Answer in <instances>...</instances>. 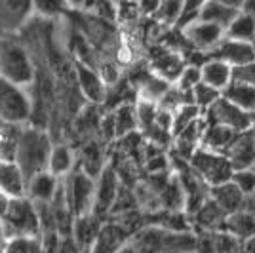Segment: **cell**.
Here are the masks:
<instances>
[{
    "label": "cell",
    "instance_id": "cell-10",
    "mask_svg": "<svg viewBox=\"0 0 255 253\" xmlns=\"http://www.w3.org/2000/svg\"><path fill=\"white\" fill-rule=\"evenodd\" d=\"M118 196V177L117 171L107 166L101 169L99 179L96 181V194H94V206H92V213L96 217H103L109 211L113 210L115 202Z\"/></svg>",
    "mask_w": 255,
    "mask_h": 253
},
{
    "label": "cell",
    "instance_id": "cell-23",
    "mask_svg": "<svg viewBox=\"0 0 255 253\" xmlns=\"http://www.w3.org/2000/svg\"><path fill=\"white\" fill-rule=\"evenodd\" d=\"M200 74H202L204 84L212 86L221 92L225 86L231 82V65L219 61V59H206L200 65Z\"/></svg>",
    "mask_w": 255,
    "mask_h": 253
},
{
    "label": "cell",
    "instance_id": "cell-26",
    "mask_svg": "<svg viewBox=\"0 0 255 253\" xmlns=\"http://www.w3.org/2000/svg\"><path fill=\"white\" fill-rule=\"evenodd\" d=\"M75 158L69 147H52L50 160H48V171L53 173L55 177H65L69 171H73Z\"/></svg>",
    "mask_w": 255,
    "mask_h": 253
},
{
    "label": "cell",
    "instance_id": "cell-8",
    "mask_svg": "<svg viewBox=\"0 0 255 253\" xmlns=\"http://www.w3.org/2000/svg\"><path fill=\"white\" fill-rule=\"evenodd\" d=\"M202 120L206 124H219L234 129V131H246L254 126L252 113H246L240 107L233 105L225 97H219L212 107H208L202 113Z\"/></svg>",
    "mask_w": 255,
    "mask_h": 253
},
{
    "label": "cell",
    "instance_id": "cell-27",
    "mask_svg": "<svg viewBox=\"0 0 255 253\" xmlns=\"http://www.w3.org/2000/svg\"><path fill=\"white\" fill-rule=\"evenodd\" d=\"M200 116H202V111L196 105H191V103H185L179 109H175L171 113V135L179 133L181 129H185L191 122H194Z\"/></svg>",
    "mask_w": 255,
    "mask_h": 253
},
{
    "label": "cell",
    "instance_id": "cell-41",
    "mask_svg": "<svg viewBox=\"0 0 255 253\" xmlns=\"http://www.w3.org/2000/svg\"><path fill=\"white\" fill-rule=\"evenodd\" d=\"M242 246H244V253H255V236H252L250 240H246Z\"/></svg>",
    "mask_w": 255,
    "mask_h": 253
},
{
    "label": "cell",
    "instance_id": "cell-7",
    "mask_svg": "<svg viewBox=\"0 0 255 253\" xmlns=\"http://www.w3.org/2000/svg\"><path fill=\"white\" fill-rule=\"evenodd\" d=\"M31 97L21 86L0 78V120L19 126L31 120Z\"/></svg>",
    "mask_w": 255,
    "mask_h": 253
},
{
    "label": "cell",
    "instance_id": "cell-9",
    "mask_svg": "<svg viewBox=\"0 0 255 253\" xmlns=\"http://www.w3.org/2000/svg\"><path fill=\"white\" fill-rule=\"evenodd\" d=\"M32 13V0H0V40L21 31Z\"/></svg>",
    "mask_w": 255,
    "mask_h": 253
},
{
    "label": "cell",
    "instance_id": "cell-18",
    "mask_svg": "<svg viewBox=\"0 0 255 253\" xmlns=\"http://www.w3.org/2000/svg\"><path fill=\"white\" fill-rule=\"evenodd\" d=\"M221 231L229 232L238 242L244 244L246 240L255 236V215H252L250 211L246 210L234 211V213L225 217Z\"/></svg>",
    "mask_w": 255,
    "mask_h": 253
},
{
    "label": "cell",
    "instance_id": "cell-12",
    "mask_svg": "<svg viewBox=\"0 0 255 253\" xmlns=\"http://www.w3.org/2000/svg\"><path fill=\"white\" fill-rule=\"evenodd\" d=\"M204 59H219V61L229 63L231 67H236V65H244V63H250V61H255V53L250 42L223 38L213 50L204 53Z\"/></svg>",
    "mask_w": 255,
    "mask_h": 253
},
{
    "label": "cell",
    "instance_id": "cell-31",
    "mask_svg": "<svg viewBox=\"0 0 255 253\" xmlns=\"http://www.w3.org/2000/svg\"><path fill=\"white\" fill-rule=\"evenodd\" d=\"M32 10L44 17H59L71 10V4L67 0H32Z\"/></svg>",
    "mask_w": 255,
    "mask_h": 253
},
{
    "label": "cell",
    "instance_id": "cell-43",
    "mask_svg": "<svg viewBox=\"0 0 255 253\" xmlns=\"http://www.w3.org/2000/svg\"><path fill=\"white\" fill-rule=\"evenodd\" d=\"M8 242L6 234H4V229H2V223H0V253H4V246Z\"/></svg>",
    "mask_w": 255,
    "mask_h": 253
},
{
    "label": "cell",
    "instance_id": "cell-30",
    "mask_svg": "<svg viewBox=\"0 0 255 253\" xmlns=\"http://www.w3.org/2000/svg\"><path fill=\"white\" fill-rule=\"evenodd\" d=\"M4 253H42L40 236L8 238V242L4 246Z\"/></svg>",
    "mask_w": 255,
    "mask_h": 253
},
{
    "label": "cell",
    "instance_id": "cell-25",
    "mask_svg": "<svg viewBox=\"0 0 255 253\" xmlns=\"http://www.w3.org/2000/svg\"><path fill=\"white\" fill-rule=\"evenodd\" d=\"M225 38H233L240 42H252L255 38V19L246 15L242 11L236 13L231 25L225 29Z\"/></svg>",
    "mask_w": 255,
    "mask_h": 253
},
{
    "label": "cell",
    "instance_id": "cell-34",
    "mask_svg": "<svg viewBox=\"0 0 255 253\" xmlns=\"http://www.w3.org/2000/svg\"><path fill=\"white\" fill-rule=\"evenodd\" d=\"M231 181L240 189V192L248 196L255 190V168H244V169H234Z\"/></svg>",
    "mask_w": 255,
    "mask_h": 253
},
{
    "label": "cell",
    "instance_id": "cell-2",
    "mask_svg": "<svg viewBox=\"0 0 255 253\" xmlns=\"http://www.w3.org/2000/svg\"><path fill=\"white\" fill-rule=\"evenodd\" d=\"M52 139L40 127H23L15 141L13 162L21 169L23 177L31 179L32 175L48 169V160L52 152Z\"/></svg>",
    "mask_w": 255,
    "mask_h": 253
},
{
    "label": "cell",
    "instance_id": "cell-4",
    "mask_svg": "<svg viewBox=\"0 0 255 253\" xmlns=\"http://www.w3.org/2000/svg\"><path fill=\"white\" fill-rule=\"evenodd\" d=\"M0 78L21 88L34 80V65L31 55L13 38L0 40Z\"/></svg>",
    "mask_w": 255,
    "mask_h": 253
},
{
    "label": "cell",
    "instance_id": "cell-45",
    "mask_svg": "<svg viewBox=\"0 0 255 253\" xmlns=\"http://www.w3.org/2000/svg\"><path fill=\"white\" fill-rule=\"evenodd\" d=\"M71 6H80V4H84V0H67Z\"/></svg>",
    "mask_w": 255,
    "mask_h": 253
},
{
    "label": "cell",
    "instance_id": "cell-29",
    "mask_svg": "<svg viewBox=\"0 0 255 253\" xmlns=\"http://www.w3.org/2000/svg\"><path fill=\"white\" fill-rule=\"evenodd\" d=\"M191 95H192V103L204 113L208 107H212L213 103L221 97V92L212 88V86L204 84V82H198V84L191 90Z\"/></svg>",
    "mask_w": 255,
    "mask_h": 253
},
{
    "label": "cell",
    "instance_id": "cell-3",
    "mask_svg": "<svg viewBox=\"0 0 255 253\" xmlns=\"http://www.w3.org/2000/svg\"><path fill=\"white\" fill-rule=\"evenodd\" d=\"M2 229L6 238H27V236H40V215L36 210V204L27 198H11L4 215L0 217Z\"/></svg>",
    "mask_w": 255,
    "mask_h": 253
},
{
    "label": "cell",
    "instance_id": "cell-21",
    "mask_svg": "<svg viewBox=\"0 0 255 253\" xmlns=\"http://www.w3.org/2000/svg\"><path fill=\"white\" fill-rule=\"evenodd\" d=\"M240 10H236L233 6H227L219 0H206L202 6V11L198 15L200 21H208L213 25H219L221 29H227L231 21L236 17V13Z\"/></svg>",
    "mask_w": 255,
    "mask_h": 253
},
{
    "label": "cell",
    "instance_id": "cell-42",
    "mask_svg": "<svg viewBox=\"0 0 255 253\" xmlns=\"http://www.w3.org/2000/svg\"><path fill=\"white\" fill-rule=\"evenodd\" d=\"M219 2H223V4H227V6H233V8H236V10H240V6H242L244 0H219Z\"/></svg>",
    "mask_w": 255,
    "mask_h": 253
},
{
    "label": "cell",
    "instance_id": "cell-6",
    "mask_svg": "<svg viewBox=\"0 0 255 253\" xmlns=\"http://www.w3.org/2000/svg\"><path fill=\"white\" fill-rule=\"evenodd\" d=\"M189 166L208 187H215L225 181H231V175L234 171L225 154L206 147H198L192 152V156L189 158Z\"/></svg>",
    "mask_w": 255,
    "mask_h": 253
},
{
    "label": "cell",
    "instance_id": "cell-24",
    "mask_svg": "<svg viewBox=\"0 0 255 253\" xmlns=\"http://www.w3.org/2000/svg\"><path fill=\"white\" fill-rule=\"evenodd\" d=\"M240 131H234L227 126H219V124H206L204 122V133H202V145L200 147L212 148L217 152H223L225 148L233 143V139L238 135Z\"/></svg>",
    "mask_w": 255,
    "mask_h": 253
},
{
    "label": "cell",
    "instance_id": "cell-22",
    "mask_svg": "<svg viewBox=\"0 0 255 253\" xmlns=\"http://www.w3.org/2000/svg\"><path fill=\"white\" fill-rule=\"evenodd\" d=\"M221 97L231 101L233 105L240 107L246 113H255V86L229 82L221 90Z\"/></svg>",
    "mask_w": 255,
    "mask_h": 253
},
{
    "label": "cell",
    "instance_id": "cell-38",
    "mask_svg": "<svg viewBox=\"0 0 255 253\" xmlns=\"http://www.w3.org/2000/svg\"><path fill=\"white\" fill-rule=\"evenodd\" d=\"M240 11L250 15L252 19H255V0H244L242 6H240Z\"/></svg>",
    "mask_w": 255,
    "mask_h": 253
},
{
    "label": "cell",
    "instance_id": "cell-17",
    "mask_svg": "<svg viewBox=\"0 0 255 253\" xmlns=\"http://www.w3.org/2000/svg\"><path fill=\"white\" fill-rule=\"evenodd\" d=\"M0 190L10 198H19L27 192V179L13 160H0Z\"/></svg>",
    "mask_w": 255,
    "mask_h": 253
},
{
    "label": "cell",
    "instance_id": "cell-40",
    "mask_svg": "<svg viewBox=\"0 0 255 253\" xmlns=\"http://www.w3.org/2000/svg\"><path fill=\"white\" fill-rule=\"evenodd\" d=\"M10 196L8 194H4L2 190H0V217L4 215V211H6V208H8V204H10Z\"/></svg>",
    "mask_w": 255,
    "mask_h": 253
},
{
    "label": "cell",
    "instance_id": "cell-11",
    "mask_svg": "<svg viewBox=\"0 0 255 253\" xmlns=\"http://www.w3.org/2000/svg\"><path fill=\"white\" fill-rule=\"evenodd\" d=\"M185 40L189 42V46H192L198 52H210L213 50L217 44L225 38V29H221L219 25H213L208 21H200L196 19L194 23L187 25L183 29Z\"/></svg>",
    "mask_w": 255,
    "mask_h": 253
},
{
    "label": "cell",
    "instance_id": "cell-16",
    "mask_svg": "<svg viewBox=\"0 0 255 253\" xmlns=\"http://www.w3.org/2000/svg\"><path fill=\"white\" fill-rule=\"evenodd\" d=\"M208 194L217 206L223 211L225 215H231L234 211L244 208V194L240 192V189L234 185L233 181H225L221 185H215L208 189Z\"/></svg>",
    "mask_w": 255,
    "mask_h": 253
},
{
    "label": "cell",
    "instance_id": "cell-36",
    "mask_svg": "<svg viewBox=\"0 0 255 253\" xmlns=\"http://www.w3.org/2000/svg\"><path fill=\"white\" fill-rule=\"evenodd\" d=\"M181 6H183V0H164L162 6H160V19L168 25H173L179 19L181 13Z\"/></svg>",
    "mask_w": 255,
    "mask_h": 253
},
{
    "label": "cell",
    "instance_id": "cell-32",
    "mask_svg": "<svg viewBox=\"0 0 255 253\" xmlns=\"http://www.w3.org/2000/svg\"><path fill=\"white\" fill-rule=\"evenodd\" d=\"M206 0H183V6H181V13L179 19L175 23V29L183 31L187 25H191L198 19L200 11H202V6Z\"/></svg>",
    "mask_w": 255,
    "mask_h": 253
},
{
    "label": "cell",
    "instance_id": "cell-1",
    "mask_svg": "<svg viewBox=\"0 0 255 253\" xmlns=\"http://www.w3.org/2000/svg\"><path fill=\"white\" fill-rule=\"evenodd\" d=\"M135 253H194V232L147 225L129 236Z\"/></svg>",
    "mask_w": 255,
    "mask_h": 253
},
{
    "label": "cell",
    "instance_id": "cell-15",
    "mask_svg": "<svg viewBox=\"0 0 255 253\" xmlns=\"http://www.w3.org/2000/svg\"><path fill=\"white\" fill-rule=\"evenodd\" d=\"M61 177H55L48 169H44L40 173L32 175L31 179H27V192L25 196L31 198L34 204H50L57 192Z\"/></svg>",
    "mask_w": 255,
    "mask_h": 253
},
{
    "label": "cell",
    "instance_id": "cell-5",
    "mask_svg": "<svg viewBox=\"0 0 255 253\" xmlns=\"http://www.w3.org/2000/svg\"><path fill=\"white\" fill-rule=\"evenodd\" d=\"M63 179V192L67 208L71 210L73 217H80L86 213H92L94 194H96V181L82 169L69 171Z\"/></svg>",
    "mask_w": 255,
    "mask_h": 253
},
{
    "label": "cell",
    "instance_id": "cell-39",
    "mask_svg": "<svg viewBox=\"0 0 255 253\" xmlns=\"http://www.w3.org/2000/svg\"><path fill=\"white\" fill-rule=\"evenodd\" d=\"M242 210L250 211L252 215H255V190L244 198V208H242Z\"/></svg>",
    "mask_w": 255,
    "mask_h": 253
},
{
    "label": "cell",
    "instance_id": "cell-33",
    "mask_svg": "<svg viewBox=\"0 0 255 253\" xmlns=\"http://www.w3.org/2000/svg\"><path fill=\"white\" fill-rule=\"evenodd\" d=\"M202 82V74H200V65L189 63L181 69L179 76H177V88L181 92H191L194 86Z\"/></svg>",
    "mask_w": 255,
    "mask_h": 253
},
{
    "label": "cell",
    "instance_id": "cell-14",
    "mask_svg": "<svg viewBox=\"0 0 255 253\" xmlns=\"http://www.w3.org/2000/svg\"><path fill=\"white\" fill-rule=\"evenodd\" d=\"M129 231L118 223L101 225L96 240L90 246V253H117L129 240Z\"/></svg>",
    "mask_w": 255,
    "mask_h": 253
},
{
    "label": "cell",
    "instance_id": "cell-19",
    "mask_svg": "<svg viewBox=\"0 0 255 253\" xmlns=\"http://www.w3.org/2000/svg\"><path fill=\"white\" fill-rule=\"evenodd\" d=\"M76 78L82 94L90 99V101H103L105 97V82L101 80V76L96 69H92L90 65L86 63H76Z\"/></svg>",
    "mask_w": 255,
    "mask_h": 253
},
{
    "label": "cell",
    "instance_id": "cell-46",
    "mask_svg": "<svg viewBox=\"0 0 255 253\" xmlns=\"http://www.w3.org/2000/svg\"><path fill=\"white\" fill-rule=\"evenodd\" d=\"M250 44H252V48H254V53H255V38H254V40H252Z\"/></svg>",
    "mask_w": 255,
    "mask_h": 253
},
{
    "label": "cell",
    "instance_id": "cell-28",
    "mask_svg": "<svg viewBox=\"0 0 255 253\" xmlns=\"http://www.w3.org/2000/svg\"><path fill=\"white\" fill-rule=\"evenodd\" d=\"M139 124L137 113L133 111V107H120L117 115L113 118V126H115V133L117 135H126L129 131H133Z\"/></svg>",
    "mask_w": 255,
    "mask_h": 253
},
{
    "label": "cell",
    "instance_id": "cell-13",
    "mask_svg": "<svg viewBox=\"0 0 255 253\" xmlns=\"http://www.w3.org/2000/svg\"><path fill=\"white\" fill-rule=\"evenodd\" d=\"M221 154L227 156L231 162L233 169H244V168H254L255 166V135L250 129L240 131L233 143L225 148Z\"/></svg>",
    "mask_w": 255,
    "mask_h": 253
},
{
    "label": "cell",
    "instance_id": "cell-37",
    "mask_svg": "<svg viewBox=\"0 0 255 253\" xmlns=\"http://www.w3.org/2000/svg\"><path fill=\"white\" fill-rule=\"evenodd\" d=\"M57 253H82V248L76 244V240L73 238V234H69V236H59Z\"/></svg>",
    "mask_w": 255,
    "mask_h": 253
},
{
    "label": "cell",
    "instance_id": "cell-44",
    "mask_svg": "<svg viewBox=\"0 0 255 253\" xmlns=\"http://www.w3.org/2000/svg\"><path fill=\"white\" fill-rule=\"evenodd\" d=\"M117 253H135V252H133V248L129 246V242H126L124 246H122V248H120V250H118Z\"/></svg>",
    "mask_w": 255,
    "mask_h": 253
},
{
    "label": "cell",
    "instance_id": "cell-35",
    "mask_svg": "<svg viewBox=\"0 0 255 253\" xmlns=\"http://www.w3.org/2000/svg\"><path fill=\"white\" fill-rule=\"evenodd\" d=\"M231 82L255 86V61L231 67Z\"/></svg>",
    "mask_w": 255,
    "mask_h": 253
},
{
    "label": "cell",
    "instance_id": "cell-20",
    "mask_svg": "<svg viewBox=\"0 0 255 253\" xmlns=\"http://www.w3.org/2000/svg\"><path fill=\"white\" fill-rule=\"evenodd\" d=\"M191 217H192V221L198 225V231H221L227 215L219 210V206H217V204L210 198V194H208L206 202L192 213Z\"/></svg>",
    "mask_w": 255,
    "mask_h": 253
}]
</instances>
